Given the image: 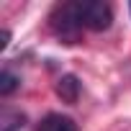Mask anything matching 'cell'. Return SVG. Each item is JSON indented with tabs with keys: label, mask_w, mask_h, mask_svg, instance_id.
Returning a JSON list of instances; mask_svg holds the SVG:
<instances>
[{
	"label": "cell",
	"mask_w": 131,
	"mask_h": 131,
	"mask_svg": "<svg viewBox=\"0 0 131 131\" xmlns=\"http://www.w3.org/2000/svg\"><path fill=\"white\" fill-rule=\"evenodd\" d=\"M49 21L62 39H77L82 31H105L113 21V8L108 3H62Z\"/></svg>",
	"instance_id": "1"
},
{
	"label": "cell",
	"mask_w": 131,
	"mask_h": 131,
	"mask_svg": "<svg viewBox=\"0 0 131 131\" xmlns=\"http://www.w3.org/2000/svg\"><path fill=\"white\" fill-rule=\"evenodd\" d=\"M39 131H77V123L70 116H62V113H49L41 123Z\"/></svg>",
	"instance_id": "2"
},
{
	"label": "cell",
	"mask_w": 131,
	"mask_h": 131,
	"mask_svg": "<svg viewBox=\"0 0 131 131\" xmlns=\"http://www.w3.org/2000/svg\"><path fill=\"white\" fill-rule=\"evenodd\" d=\"M57 93H59L64 100H67V103H75L77 95H80V82H77V77H72V75L62 77L59 85H57Z\"/></svg>",
	"instance_id": "3"
},
{
	"label": "cell",
	"mask_w": 131,
	"mask_h": 131,
	"mask_svg": "<svg viewBox=\"0 0 131 131\" xmlns=\"http://www.w3.org/2000/svg\"><path fill=\"white\" fill-rule=\"evenodd\" d=\"M21 88V77H16L8 67L3 70V75H0V93L3 95H10L13 90H18Z\"/></svg>",
	"instance_id": "4"
},
{
	"label": "cell",
	"mask_w": 131,
	"mask_h": 131,
	"mask_svg": "<svg viewBox=\"0 0 131 131\" xmlns=\"http://www.w3.org/2000/svg\"><path fill=\"white\" fill-rule=\"evenodd\" d=\"M3 123V131H16V128H21L23 126V116L21 113H16V111H3V118H0Z\"/></svg>",
	"instance_id": "5"
},
{
	"label": "cell",
	"mask_w": 131,
	"mask_h": 131,
	"mask_svg": "<svg viewBox=\"0 0 131 131\" xmlns=\"http://www.w3.org/2000/svg\"><path fill=\"white\" fill-rule=\"evenodd\" d=\"M128 13H131V5H128Z\"/></svg>",
	"instance_id": "6"
}]
</instances>
